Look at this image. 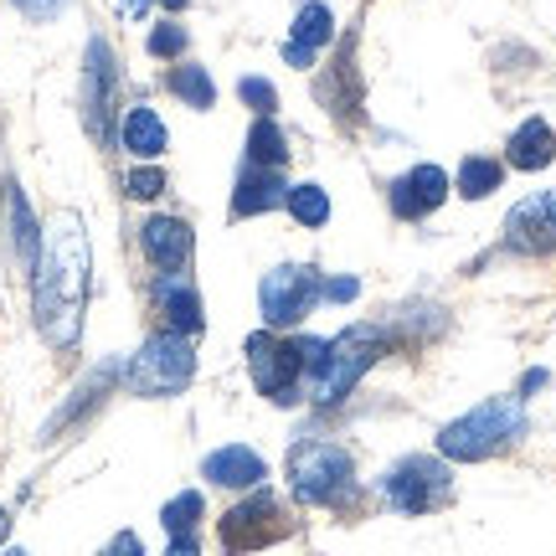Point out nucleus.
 <instances>
[{"label": "nucleus", "instance_id": "c85d7f7f", "mask_svg": "<svg viewBox=\"0 0 556 556\" xmlns=\"http://www.w3.org/2000/svg\"><path fill=\"white\" fill-rule=\"evenodd\" d=\"M160 191H165V170H160V165H139V170H129V197L135 201H155Z\"/></svg>", "mask_w": 556, "mask_h": 556}, {"label": "nucleus", "instance_id": "412c9836", "mask_svg": "<svg viewBox=\"0 0 556 556\" xmlns=\"http://www.w3.org/2000/svg\"><path fill=\"white\" fill-rule=\"evenodd\" d=\"M165 88H170L186 109H212V103H217V83H212V73H206V67H197V62H180V67H170Z\"/></svg>", "mask_w": 556, "mask_h": 556}, {"label": "nucleus", "instance_id": "7c9ffc66", "mask_svg": "<svg viewBox=\"0 0 556 556\" xmlns=\"http://www.w3.org/2000/svg\"><path fill=\"white\" fill-rule=\"evenodd\" d=\"M356 294H361V278H319V299H330V304H345Z\"/></svg>", "mask_w": 556, "mask_h": 556}, {"label": "nucleus", "instance_id": "7ed1b4c3", "mask_svg": "<svg viewBox=\"0 0 556 556\" xmlns=\"http://www.w3.org/2000/svg\"><path fill=\"white\" fill-rule=\"evenodd\" d=\"M381 351H387L381 325H351V330H340L336 340H325L319 361L309 366L304 397L315 402V407H340V402L356 392V381L381 361Z\"/></svg>", "mask_w": 556, "mask_h": 556}, {"label": "nucleus", "instance_id": "b1692460", "mask_svg": "<svg viewBox=\"0 0 556 556\" xmlns=\"http://www.w3.org/2000/svg\"><path fill=\"white\" fill-rule=\"evenodd\" d=\"M283 206H289V217H294L299 227H325V222H330V197H325V186H315V180L289 186Z\"/></svg>", "mask_w": 556, "mask_h": 556}, {"label": "nucleus", "instance_id": "20e7f679", "mask_svg": "<svg viewBox=\"0 0 556 556\" xmlns=\"http://www.w3.org/2000/svg\"><path fill=\"white\" fill-rule=\"evenodd\" d=\"M319 351H325L319 336H274V330L248 336V371H253V387H258L268 402H278V407H294L299 387L309 377V366L319 361Z\"/></svg>", "mask_w": 556, "mask_h": 556}, {"label": "nucleus", "instance_id": "9d476101", "mask_svg": "<svg viewBox=\"0 0 556 556\" xmlns=\"http://www.w3.org/2000/svg\"><path fill=\"white\" fill-rule=\"evenodd\" d=\"M114 99H119V58L103 37H93L88 41V73H83V119L99 144L114 139Z\"/></svg>", "mask_w": 556, "mask_h": 556}, {"label": "nucleus", "instance_id": "393cba45", "mask_svg": "<svg viewBox=\"0 0 556 556\" xmlns=\"http://www.w3.org/2000/svg\"><path fill=\"white\" fill-rule=\"evenodd\" d=\"M114 377H119V366H114V361H109V366H99V371H93V377L83 381L78 392H73V402H67V407H62L58 417H52V422H47V438L58 433L62 422H73V417L83 413V407H93V402L103 397V392H109V387H114Z\"/></svg>", "mask_w": 556, "mask_h": 556}, {"label": "nucleus", "instance_id": "1a4fd4ad", "mask_svg": "<svg viewBox=\"0 0 556 556\" xmlns=\"http://www.w3.org/2000/svg\"><path fill=\"white\" fill-rule=\"evenodd\" d=\"M319 299V274L304 268V263H278L268 268L258 283V309H263V330L274 336H289L304 325V315L315 309Z\"/></svg>", "mask_w": 556, "mask_h": 556}, {"label": "nucleus", "instance_id": "5701e85b", "mask_svg": "<svg viewBox=\"0 0 556 556\" xmlns=\"http://www.w3.org/2000/svg\"><path fill=\"white\" fill-rule=\"evenodd\" d=\"M500 180H505V165L495 155H469L458 165V197L464 201H484L500 191Z\"/></svg>", "mask_w": 556, "mask_h": 556}, {"label": "nucleus", "instance_id": "e433bc0d", "mask_svg": "<svg viewBox=\"0 0 556 556\" xmlns=\"http://www.w3.org/2000/svg\"><path fill=\"white\" fill-rule=\"evenodd\" d=\"M165 5H170V11H180V5H186V0H165Z\"/></svg>", "mask_w": 556, "mask_h": 556}, {"label": "nucleus", "instance_id": "2eb2a0df", "mask_svg": "<svg viewBox=\"0 0 556 556\" xmlns=\"http://www.w3.org/2000/svg\"><path fill=\"white\" fill-rule=\"evenodd\" d=\"M139 248H144V258L155 263L160 274H186V263H191V227L180 217H144L139 227Z\"/></svg>", "mask_w": 556, "mask_h": 556}, {"label": "nucleus", "instance_id": "4be33fe9", "mask_svg": "<svg viewBox=\"0 0 556 556\" xmlns=\"http://www.w3.org/2000/svg\"><path fill=\"white\" fill-rule=\"evenodd\" d=\"M248 165H263V170H283L289 165V139L274 119H253L248 129Z\"/></svg>", "mask_w": 556, "mask_h": 556}, {"label": "nucleus", "instance_id": "423d86ee", "mask_svg": "<svg viewBox=\"0 0 556 556\" xmlns=\"http://www.w3.org/2000/svg\"><path fill=\"white\" fill-rule=\"evenodd\" d=\"M283 475H289V495L299 505H336L356 484V458H351V448H340V443L304 438V443L289 448Z\"/></svg>", "mask_w": 556, "mask_h": 556}, {"label": "nucleus", "instance_id": "aec40b11", "mask_svg": "<svg viewBox=\"0 0 556 556\" xmlns=\"http://www.w3.org/2000/svg\"><path fill=\"white\" fill-rule=\"evenodd\" d=\"M11 191V242H16V263L26 274H37V258H41V227L31 217V206L21 197V186H5Z\"/></svg>", "mask_w": 556, "mask_h": 556}, {"label": "nucleus", "instance_id": "a211bd4d", "mask_svg": "<svg viewBox=\"0 0 556 556\" xmlns=\"http://www.w3.org/2000/svg\"><path fill=\"white\" fill-rule=\"evenodd\" d=\"M505 160L516 165V170H546L556 160V129L541 114H531V119H520V129L510 139H505Z\"/></svg>", "mask_w": 556, "mask_h": 556}, {"label": "nucleus", "instance_id": "c756f323", "mask_svg": "<svg viewBox=\"0 0 556 556\" xmlns=\"http://www.w3.org/2000/svg\"><path fill=\"white\" fill-rule=\"evenodd\" d=\"M67 5H73V0H16V11L31 21H58Z\"/></svg>", "mask_w": 556, "mask_h": 556}, {"label": "nucleus", "instance_id": "c9c22d12", "mask_svg": "<svg viewBox=\"0 0 556 556\" xmlns=\"http://www.w3.org/2000/svg\"><path fill=\"white\" fill-rule=\"evenodd\" d=\"M11 536V516H5V505H0V541Z\"/></svg>", "mask_w": 556, "mask_h": 556}, {"label": "nucleus", "instance_id": "cd10ccee", "mask_svg": "<svg viewBox=\"0 0 556 556\" xmlns=\"http://www.w3.org/2000/svg\"><path fill=\"white\" fill-rule=\"evenodd\" d=\"M150 58H160V62H170V58H180L186 52V26H176V21H165V26H155L150 31Z\"/></svg>", "mask_w": 556, "mask_h": 556}, {"label": "nucleus", "instance_id": "9b49d317", "mask_svg": "<svg viewBox=\"0 0 556 556\" xmlns=\"http://www.w3.org/2000/svg\"><path fill=\"white\" fill-rule=\"evenodd\" d=\"M505 253L520 258H546L556 253V191H531L505 212Z\"/></svg>", "mask_w": 556, "mask_h": 556}, {"label": "nucleus", "instance_id": "f257e3e1", "mask_svg": "<svg viewBox=\"0 0 556 556\" xmlns=\"http://www.w3.org/2000/svg\"><path fill=\"white\" fill-rule=\"evenodd\" d=\"M88 283H93V248L78 212H58L41 227V258H37V330L47 345L73 351L83 336V309H88Z\"/></svg>", "mask_w": 556, "mask_h": 556}, {"label": "nucleus", "instance_id": "473e14b6", "mask_svg": "<svg viewBox=\"0 0 556 556\" xmlns=\"http://www.w3.org/2000/svg\"><path fill=\"white\" fill-rule=\"evenodd\" d=\"M165 556H201V546H197V536H170Z\"/></svg>", "mask_w": 556, "mask_h": 556}, {"label": "nucleus", "instance_id": "a878e982", "mask_svg": "<svg viewBox=\"0 0 556 556\" xmlns=\"http://www.w3.org/2000/svg\"><path fill=\"white\" fill-rule=\"evenodd\" d=\"M201 516H206V500H201L197 490H180V495L160 510V526H165L170 536H197Z\"/></svg>", "mask_w": 556, "mask_h": 556}, {"label": "nucleus", "instance_id": "ddd939ff", "mask_svg": "<svg viewBox=\"0 0 556 556\" xmlns=\"http://www.w3.org/2000/svg\"><path fill=\"white\" fill-rule=\"evenodd\" d=\"M150 299H155V309L165 315V330H176V336H201V325H206V315H201V294L197 283H191V274H155L150 278Z\"/></svg>", "mask_w": 556, "mask_h": 556}, {"label": "nucleus", "instance_id": "f704fd0d", "mask_svg": "<svg viewBox=\"0 0 556 556\" xmlns=\"http://www.w3.org/2000/svg\"><path fill=\"white\" fill-rule=\"evenodd\" d=\"M150 5H155V0H119V11H124V16H150Z\"/></svg>", "mask_w": 556, "mask_h": 556}, {"label": "nucleus", "instance_id": "4468645a", "mask_svg": "<svg viewBox=\"0 0 556 556\" xmlns=\"http://www.w3.org/2000/svg\"><path fill=\"white\" fill-rule=\"evenodd\" d=\"M448 201V170L443 165H413L407 176L392 180V212L402 222H422Z\"/></svg>", "mask_w": 556, "mask_h": 556}, {"label": "nucleus", "instance_id": "6e6552de", "mask_svg": "<svg viewBox=\"0 0 556 556\" xmlns=\"http://www.w3.org/2000/svg\"><path fill=\"white\" fill-rule=\"evenodd\" d=\"M283 536H294L289 505H283L274 490H263V484L248 490V500L222 516V546H227V556L263 552V546H274V541H283Z\"/></svg>", "mask_w": 556, "mask_h": 556}, {"label": "nucleus", "instance_id": "f3484780", "mask_svg": "<svg viewBox=\"0 0 556 556\" xmlns=\"http://www.w3.org/2000/svg\"><path fill=\"white\" fill-rule=\"evenodd\" d=\"M289 197V180L283 170H263V165H242L238 170V186H232V217H263V212H274L283 206Z\"/></svg>", "mask_w": 556, "mask_h": 556}, {"label": "nucleus", "instance_id": "72a5a7b5", "mask_svg": "<svg viewBox=\"0 0 556 556\" xmlns=\"http://www.w3.org/2000/svg\"><path fill=\"white\" fill-rule=\"evenodd\" d=\"M546 381H552V377H546V371H526V381H520V392H516V397L526 402V397H531V392H541Z\"/></svg>", "mask_w": 556, "mask_h": 556}, {"label": "nucleus", "instance_id": "bb28decb", "mask_svg": "<svg viewBox=\"0 0 556 556\" xmlns=\"http://www.w3.org/2000/svg\"><path fill=\"white\" fill-rule=\"evenodd\" d=\"M238 99L258 114V119H274V109H278V88L268 78H242L238 83Z\"/></svg>", "mask_w": 556, "mask_h": 556}, {"label": "nucleus", "instance_id": "f8f14e48", "mask_svg": "<svg viewBox=\"0 0 556 556\" xmlns=\"http://www.w3.org/2000/svg\"><path fill=\"white\" fill-rule=\"evenodd\" d=\"M325 47H336V11L325 0H299L294 31L283 41V62L289 67H315Z\"/></svg>", "mask_w": 556, "mask_h": 556}, {"label": "nucleus", "instance_id": "2f4dec72", "mask_svg": "<svg viewBox=\"0 0 556 556\" xmlns=\"http://www.w3.org/2000/svg\"><path fill=\"white\" fill-rule=\"evenodd\" d=\"M99 556H144V546H139V536H135V531H119V536L109 541V546H103Z\"/></svg>", "mask_w": 556, "mask_h": 556}, {"label": "nucleus", "instance_id": "4c0bfd02", "mask_svg": "<svg viewBox=\"0 0 556 556\" xmlns=\"http://www.w3.org/2000/svg\"><path fill=\"white\" fill-rule=\"evenodd\" d=\"M5 556H26V552H21V546H11V552H5Z\"/></svg>", "mask_w": 556, "mask_h": 556}, {"label": "nucleus", "instance_id": "0eeeda50", "mask_svg": "<svg viewBox=\"0 0 556 556\" xmlns=\"http://www.w3.org/2000/svg\"><path fill=\"white\" fill-rule=\"evenodd\" d=\"M381 495H387V505L397 516H428V510L454 500V469H448V458L438 454H407L387 469Z\"/></svg>", "mask_w": 556, "mask_h": 556}, {"label": "nucleus", "instance_id": "dca6fc26", "mask_svg": "<svg viewBox=\"0 0 556 556\" xmlns=\"http://www.w3.org/2000/svg\"><path fill=\"white\" fill-rule=\"evenodd\" d=\"M201 479L222 484V490H258L263 479H268V464H263L258 448L227 443V448H212V454L201 458Z\"/></svg>", "mask_w": 556, "mask_h": 556}, {"label": "nucleus", "instance_id": "6ab92c4d", "mask_svg": "<svg viewBox=\"0 0 556 556\" xmlns=\"http://www.w3.org/2000/svg\"><path fill=\"white\" fill-rule=\"evenodd\" d=\"M119 144L129 150L135 160H160L165 155V144H170V135H165V119H160L150 103H135V109H124V124H119Z\"/></svg>", "mask_w": 556, "mask_h": 556}, {"label": "nucleus", "instance_id": "f03ea898", "mask_svg": "<svg viewBox=\"0 0 556 556\" xmlns=\"http://www.w3.org/2000/svg\"><path fill=\"white\" fill-rule=\"evenodd\" d=\"M526 428H531V422H526V402L490 397L438 428V454L448 458V464H479V458H495V454H505L510 443H520Z\"/></svg>", "mask_w": 556, "mask_h": 556}, {"label": "nucleus", "instance_id": "39448f33", "mask_svg": "<svg viewBox=\"0 0 556 556\" xmlns=\"http://www.w3.org/2000/svg\"><path fill=\"white\" fill-rule=\"evenodd\" d=\"M197 377V340L176 330H155L124 366V387L135 397H176Z\"/></svg>", "mask_w": 556, "mask_h": 556}]
</instances>
